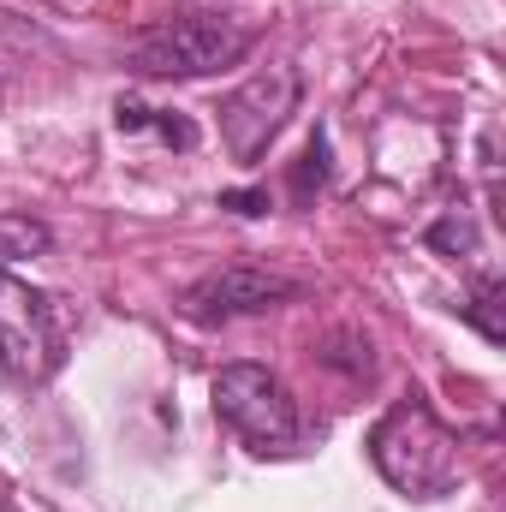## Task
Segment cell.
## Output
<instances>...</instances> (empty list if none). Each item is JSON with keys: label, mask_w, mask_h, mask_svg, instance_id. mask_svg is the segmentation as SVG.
I'll list each match as a JSON object with an SVG mask.
<instances>
[{"label": "cell", "mask_w": 506, "mask_h": 512, "mask_svg": "<svg viewBox=\"0 0 506 512\" xmlns=\"http://www.w3.org/2000/svg\"><path fill=\"white\" fill-rule=\"evenodd\" d=\"M370 459L411 501H441L459 489V435L423 399H399L381 411V423L370 429Z\"/></svg>", "instance_id": "6da1fadb"}, {"label": "cell", "mask_w": 506, "mask_h": 512, "mask_svg": "<svg viewBox=\"0 0 506 512\" xmlns=\"http://www.w3.org/2000/svg\"><path fill=\"white\" fill-rule=\"evenodd\" d=\"M251 42L256 36L245 24H233L227 12H173L131 36L126 60L143 78H209V72L239 66Z\"/></svg>", "instance_id": "7a4b0ae2"}, {"label": "cell", "mask_w": 506, "mask_h": 512, "mask_svg": "<svg viewBox=\"0 0 506 512\" xmlns=\"http://www.w3.org/2000/svg\"><path fill=\"white\" fill-rule=\"evenodd\" d=\"M209 393H215V417L251 453L268 459V453H292L298 447L304 423H298V405H292V393H286V382L274 370H262V364H227Z\"/></svg>", "instance_id": "3957f363"}, {"label": "cell", "mask_w": 506, "mask_h": 512, "mask_svg": "<svg viewBox=\"0 0 506 512\" xmlns=\"http://www.w3.org/2000/svg\"><path fill=\"white\" fill-rule=\"evenodd\" d=\"M298 90H304V84H298V66H286V60L251 72V78L221 102V143H227V155L251 167L256 155L280 137V126L292 120Z\"/></svg>", "instance_id": "277c9868"}, {"label": "cell", "mask_w": 506, "mask_h": 512, "mask_svg": "<svg viewBox=\"0 0 506 512\" xmlns=\"http://www.w3.org/2000/svg\"><path fill=\"white\" fill-rule=\"evenodd\" d=\"M0 364L18 382H42L60 364V322H54V298L36 292L30 280L0 268Z\"/></svg>", "instance_id": "5b68a950"}, {"label": "cell", "mask_w": 506, "mask_h": 512, "mask_svg": "<svg viewBox=\"0 0 506 512\" xmlns=\"http://www.w3.org/2000/svg\"><path fill=\"white\" fill-rule=\"evenodd\" d=\"M298 298V280L274 274V268H251V262H233V268H215L203 274L179 304L191 322H233V316H262L274 304Z\"/></svg>", "instance_id": "8992f818"}, {"label": "cell", "mask_w": 506, "mask_h": 512, "mask_svg": "<svg viewBox=\"0 0 506 512\" xmlns=\"http://www.w3.org/2000/svg\"><path fill=\"white\" fill-rule=\"evenodd\" d=\"M54 233L36 221V215H0V262H18V256H48Z\"/></svg>", "instance_id": "52a82bcc"}, {"label": "cell", "mask_w": 506, "mask_h": 512, "mask_svg": "<svg viewBox=\"0 0 506 512\" xmlns=\"http://www.w3.org/2000/svg\"><path fill=\"white\" fill-rule=\"evenodd\" d=\"M429 245L441 256H477V221L465 209H447L435 227H429Z\"/></svg>", "instance_id": "ba28073f"}, {"label": "cell", "mask_w": 506, "mask_h": 512, "mask_svg": "<svg viewBox=\"0 0 506 512\" xmlns=\"http://www.w3.org/2000/svg\"><path fill=\"white\" fill-rule=\"evenodd\" d=\"M501 280H483V286H477V292H471V304H465V316H471V322H477V328H483V340H489V346H501L506 340V322H501Z\"/></svg>", "instance_id": "9c48e42d"}, {"label": "cell", "mask_w": 506, "mask_h": 512, "mask_svg": "<svg viewBox=\"0 0 506 512\" xmlns=\"http://www.w3.org/2000/svg\"><path fill=\"white\" fill-rule=\"evenodd\" d=\"M322 179H328V137L316 131L310 149H304V161H298V173H292V191L310 197V191H322Z\"/></svg>", "instance_id": "30bf717a"}, {"label": "cell", "mask_w": 506, "mask_h": 512, "mask_svg": "<svg viewBox=\"0 0 506 512\" xmlns=\"http://www.w3.org/2000/svg\"><path fill=\"white\" fill-rule=\"evenodd\" d=\"M221 209H233V215H268V191H221Z\"/></svg>", "instance_id": "8fae6325"}, {"label": "cell", "mask_w": 506, "mask_h": 512, "mask_svg": "<svg viewBox=\"0 0 506 512\" xmlns=\"http://www.w3.org/2000/svg\"><path fill=\"white\" fill-rule=\"evenodd\" d=\"M6 512H12V507H6Z\"/></svg>", "instance_id": "7c38bea8"}]
</instances>
